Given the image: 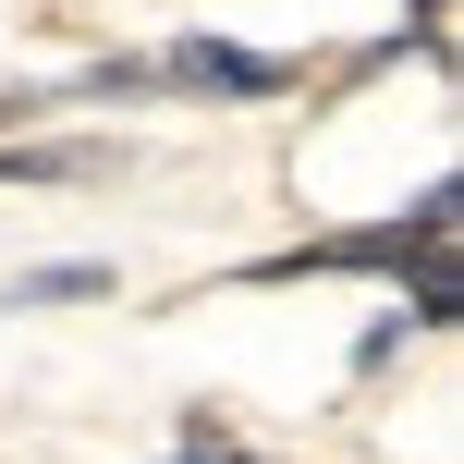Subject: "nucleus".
I'll return each instance as SVG.
<instances>
[{
  "label": "nucleus",
  "mask_w": 464,
  "mask_h": 464,
  "mask_svg": "<svg viewBox=\"0 0 464 464\" xmlns=\"http://www.w3.org/2000/svg\"><path fill=\"white\" fill-rule=\"evenodd\" d=\"M160 73H171V86H208V98H281V86H294L281 62H256V49H232V37H184Z\"/></svg>",
  "instance_id": "f257e3e1"
},
{
  "label": "nucleus",
  "mask_w": 464,
  "mask_h": 464,
  "mask_svg": "<svg viewBox=\"0 0 464 464\" xmlns=\"http://www.w3.org/2000/svg\"><path fill=\"white\" fill-rule=\"evenodd\" d=\"M0 171H13V184H98L111 147H0Z\"/></svg>",
  "instance_id": "f03ea898"
},
{
  "label": "nucleus",
  "mask_w": 464,
  "mask_h": 464,
  "mask_svg": "<svg viewBox=\"0 0 464 464\" xmlns=\"http://www.w3.org/2000/svg\"><path fill=\"white\" fill-rule=\"evenodd\" d=\"M73 294H111V269H98V256H62V269H24L13 281V305H73Z\"/></svg>",
  "instance_id": "7ed1b4c3"
},
{
  "label": "nucleus",
  "mask_w": 464,
  "mask_h": 464,
  "mask_svg": "<svg viewBox=\"0 0 464 464\" xmlns=\"http://www.w3.org/2000/svg\"><path fill=\"white\" fill-rule=\"evenodd\" d=\"M13 122H24V98H0V135H13Z\"/></svg>",
  "instance_id": "20e7f679"
}]
</instances>
